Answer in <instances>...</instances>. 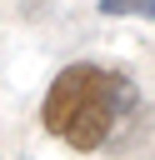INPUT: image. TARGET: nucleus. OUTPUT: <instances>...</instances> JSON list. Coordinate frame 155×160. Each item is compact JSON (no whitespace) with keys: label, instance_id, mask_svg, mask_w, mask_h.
<instances>
[{"label":"nucleus","instance_id":"nucleus-1","mask_svg":"<svg viewBox=\"0 0 155 160\" xmlns=\"http://www.w3.org/2000/svg\"><path fill=\"white\" fill-rule=\"evenodd\" d=\"M45 130L75 150H105L135 115V85L105 65H65L45 90Z\"/></svg>","mask_w":155,"mask_h":160},{"label":"nucleus","instance_id":"nucleus-2","mask_svg":"<svg viewBox=\"0 0 155 160\" xmlns=\"http://www.w3.org/2000/svg\"><path fill=\"white\" fill-rule=\"evenodd\" d=\"M100 15H145V20H155V0H100Z\"/></svg>","mask_w":155,"mask_h":160}]
</instances>
